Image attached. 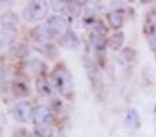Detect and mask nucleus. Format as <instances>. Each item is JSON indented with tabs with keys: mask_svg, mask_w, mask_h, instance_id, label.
<instances>
[{
	"mask_svg": "<svg viewBox=\"0 0 156 137\" xmlns=\"http://www.w3.org/2000/svg\"><path fill=\"white\" fill-rule=\"evenodd\" d=\"M50 4L54 10H61V9H64L66 3H65V2H51Z\"/></svg>",
	"mask_w": 156,
	"mask_h": 137,
	"instance_id": "f3484780",
	"label": "nucleus"
},
{
	"mask_svg": "<svg viewBox=\"0 0 156 137\" xmlns=\"http://www.w3.org/2000/svg\"><path fill=\"white\" fill-rule=\"evenodd\" d=\"M61 43L62 46H65L68 49H76L79 46V39H77V36L73 32H68L61 39Z\"/></svg>",
	"mask_w": 156,
	"mask_h": 137,
	"instance_id": "6e6552de",
	"label": "nucleus"
},
{
	"mask_svg": "<svg viewBox=\"0 0 156 137\" xmlns=\"http://www.w3.org/2000/svg\"><path fill=\"white\" fill-rule=\"evenodd\" d=\"M48 27H50V31L53 35L58 36V38H64L66 33L69 32L68 31V22L64 17L61 15H53V17L48 20Z\"/></svg>",
	"mask_w": 156,
	"mask_h": 137,
	"instance_id": "7ed1b4c3",
	"label": "nucleus"
},
{
	"mask_svg": "<svg viewBox=\"0 0 156 137\" xmlns=\"http://www.w3.org/2000/svg\"><path fill=\"white\" fill-rule=\"evenodd\" d=\"M108 22L111 24V27H112L113 29H119V28H122V25H123V17H122L119 13L112 11L111 14H108Z\"/></svg>",
	"mask_w": 156,
	"mask_h": 137,
	"instance_id": "1a4fd4ad",
	"label": "nucleus"
},
{
	"mask_svg": "<svg viewBox=\"0 0 156 137\" xmlns=\"http://www.w3.org/2000/svg\"><path fill=\"white\" fill-rule=\"evenodd\" d=\"M148 32L151 35V42L156 47V20H152L148 24Z\"/></svg>",
	"mask_w": 156,
	"mask_h": 137,
	"instance_id": "4468645a",
	"label": "nucleus"
},
{
	"mask_svg": "<svg viewBox=\"0 0 156 137\" xmlns=\"http://www.w3.org/2000/svg\"><path fill=\"white\" fill-rule=\"evenodd\" d=\"M53 79L55 87L58 89V92L64 96H69L72 93V79L71 75L68 74V71L65 68H57L53 72Z\"/></svg>",
	"mask_w": 156,
	"mask_h": 137,
	"instance_id": "f257e3e1",
	"label": "nucleus"
},
{
	"mask_svg": "<svg viewBox=\"0 0 156 137\" xmlns=\"http://www.w3.org/2000/svg\"><path fill=\"white\" fill-rule=\"evenodd\" d=\"M33 114L32 105L29 101H18L14 107V116L20 122H28Z\"/></svg>",
	"mask_w": 156,
	"mask_h": 137,
	"instance_id": "39448f33",
	"label": "nucleus"
},
{
	"mask_svg": "<svg viewBox=\"0 0 156 137\" xmlns=\"http://www.w3.org/2000/svg\"><path fill=\"white\" fill-rule=\"evenodd\" d=\"M123 42H124V35L122 32H118L111 38V47L113 50H119L123 46Z\"/></svg>",
	"mask_w": 156,
	"mask_h": 137,
	"instance_id": "9b49d317",
	"label": "nucleus"
},
{
	"mask_svg": "<svg viewBox=\"0 0 156 137\" xmlns=\"http://www.w3.org/2000/svg\"><path fill=\"white\" fill-rule=\"evenodd\" d=\"M91 45H93V50H94L97 54H104V51H105V42L102 40V38L93 36Z\"/></svg>",
	"mask_w": 156,
	"mask_h": 137,
	"instance_id": "9d476101",
	"label": "nucleus"
},
{
	"mask_svg": "<svg viewBox=\"0 0 156 137\" xmlns=\"http://www.w3.org/2000/svg\"><path fill=\"white\" fill-rule=\"evenodd\" d=\"M124 121L129 126H136L138 123L140 118H138V114H137L136 110H129L126 112V116H124Z\"/></svg>",
	"mask_w": 156,
	"mask_h": 137,
	"instance_id": "f8f14e48",
	"label": "nucleus"
},
{
	"mask_svg": "<svg viewBox=\"0 0 156 137\" xmlns=\"http://www.w3.org/2000/svg\"><path fill=\"white\" fill-rule=\"evenodd\" d=\"M47 13V4L46 2H32L28 4L24 10V18L29 22H36L40 21L46 17Z\"/></svg>",
	"mask_w": 156,
	"mask_h": 137,
	"instance_id": "f03ea898",
	"label": "nucleus"
},
{
	"mask_svg": "<svg viewBox=\"0 0 156 137\" xmlns=\"http://www.w3.org/2000/svg\"><path fill=\"white\" fill-rule=\"evenodd\" d=\"M39 89H40V92L43 94H51V89L46 82H44V86H43V82H39Z\"/></svg>",
	"mask_w": 156,
	"mask_h": 137,
	"instance_id": "dca6fc26",
	"label": "nucleus"
},
{
	"mask_svg": "<svg viewBox=\"0 0 156 137\" xmlns=\"http://www.w3.org/2000/svg\"><path fill=\"white\" fill-rule=\"evenodd\" d=\"M35 130L39 137H51V134H53L51 125L50 126H37V128H35Z\"/></svg>",
	"mask_w": 156,
	"mask_h": 137,
	"instance_id": "ddd939ff",
	"label": "nucleus"
},
{
	"mask_svg": "<svg viewBox=\"0 0 156 137\" xmlns=\"http://www.w3.org/2000/svg\"><path fill=\"white\" fill-rule=\"evenodd\" d=\"M93 33H94V36L102 38L106 33V28L104 27L101 22H94V24H93Z\"/></svg>",
	"mask_w": 156,
	"mask_h": 137,
	"instance_id": "2eb2a0df",
	"label": "nucleus"
},
{
	"mask_svg": "<svg viewBox=\"0 0 156 137\" xmlns=\"http://www.w3.org/2000/svg\"><path fill=\"white\" fill-rule=\"evenodd\" d=\"M15 35H17V31L12 29H0V49H6L11 45V42L15 39Z\"/></svg>",
	"mask_w": 156,
	"mask_h": 137,
	"instance_id": "0eeeda50",
	"label": "nucleus"
},
{
	"mask_svg": "<svg viewBox=\"0 0 156 137\" xmlns=\"http://www.w3.org/2000/svg\"><path fill=\"white\" fill-rule=\"evenodd\" d=\"M53 116L51 112L46 105H37L33 111V122H35V128L37 126H50Z\"/></svg>",
	"mask_w": 156,
	"mask_h": 137,
	"instance_id": "20e7f679",
	"label": "nucleus"
},
{
	"mask_svg": "<svg viewBox=\"0 0 156 137\" xmlns=\"http://www.w3.org/2000/svg\"><path fill=\"white\" fill-rule=\"evenodd\" d=\"M2 21V27L6 28V29H12V31H17L18 24H20V20L18 17L14 14V13H4L0 18Z\"/></svg>",
	"mask_w": 156,
	"mask_h": 137,
	"instance_id": "423d86ee",
	"label": "nucleus"
}]
</instances>
